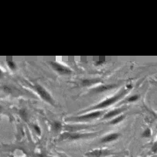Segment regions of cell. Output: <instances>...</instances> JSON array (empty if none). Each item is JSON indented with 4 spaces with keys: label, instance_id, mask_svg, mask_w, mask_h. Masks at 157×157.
Masks as SVG:
<instances>
[{
    "label": "cell",
    "instance_id": "6da1fadb",
    "mask_svg": "<svg viewBox=\"0 0 157 157\" xmlns=\"http://www.w3.org/2000/svg\"><path fill=\"white\" fill-rule=\"evenodd\" d=\"M126 91H122L120 93H118V94H116L115 96L112 97L110 98H108L105 101H103L102 102H101L100 104H97L96 106L94 107V109H98V108H106V107L109 106L111 104H114L115 102H116L118 100H119L120 98L123 96L124 94H126Z\"/></svg>",
    "mask_w": 157,
    "mask_h": 157
},
{
    "label": "cell",
    "instance_id": "7a4b0ae2",
    "mask_svg": "<svg viewBox=\"0 0 157 157\" xmlns=\"http://www.w3.org/2000/svg\"><path fill=\"white\" fill-rule=\"evenodd\" d=\"M34 88H35V90L37 91V92L38 93V94L41 97V98H43V100L47 102H49L50 104H53L52 97L50 96V94L47 92L45 89L43 88V87L40 86L39 85H36L35 86H34Z\"/></svg>",
    "mask_w": 157,
    "mask_h": 157
},
{
    "label": "cell",
    "instance_id": "3957f363",
    "mask_svg": "<svg viewBox=\"0 0 157 157\" xmlns=\"http://www.w3.org/2000/svg\"><path fill=\"white\" fill-rule=\"evenodd\" d=\"M50 65L55 71H57V72L61 74H68L71 73V71L68 67H65L64 65L55 62V61H52L50 63Z\"/></svg>",
    "mask_w": 157,
    "mask_h": 157
},
{
    "label": "cell",
    "instance_id": "277c9868",
    "mask_svg": "<svg viewBox=\"0 0 157 157\" xmlns=\"http://www.w3.org/2000/svg\"><path fill=\"white\" fill-rule=\"evenodd\" d=\"M102 115V112H91L90 114L85 115H81L80 117H77L78 120H87V119H92V118H98V116Z\"/></svg>",
    "mask_w": 157,
    "mask_h": 157
},
{
    "label": "cell",
    "instance_id": "5b68a950",
    "mask_svg": "<svg viewBox=\"0 0 157 157\" xmlns=\"http://www.w3.org/2000/svg\"><path fill=\"white\" fill-rule=\"evenodd\" d=\"M119 134L118 133H112L108 136H105L102 139V142H110L115 141L118 138Z\"/></svg>",
    "mask_w": 157,
    "mask_h": 157
},
{
    "label": "cell",
    "instance_id": "8992f818",
    "mask_svg": "<svg viewBox=\"0 0 157 157\" xmlns=\"http://www.w3.org/2000/svg\"><path fill=\"white\" fill-rule=\"evenodd\" d=\"M110 152L108 150H94V151L89 153L88 155L91 156H95V157H100L102 156H107L109 155Z\"/></svg>",
    "mask_w": 157,
    "mask_h": 157
},
{
    "label": "cell",
    "instance_id": "52a82bcc",
    "mask_svg": "<svg viewBox=\"0 0 157 157\" xmlns=\"http://www.w3.org/2000/svg\"><path fill=\"white\" fill-rule=\"evenodd\" d=\"M115 85H102V86H98L97 88L94 89V91L97 93H101V92H104L105 91L110 90V89L113 88Z\"/></svg>",
    "mask_w": 157,
    "mask_h": 157
},
{
    "label": "cell",
    "instance_id": "ba28073f",
    "mask_svg": "<svg viewBox=\"0 0 157 157\" xmlns=\"http://www.w3.org/2000/svg\"><path fill=\"white\" fill-rule=\"evenodd\" d=\"M122 109L121 108H118V109H115L113 111H111V112H108L105 115H104V118H113L115 116L118 115L120 112H122Z\"/></svg>",
    "mask_w": 157,
    "mask_h": 157
},
{
    "label": "cell",
    "instance_id": "9c48e42d",
    "mask_svg": "<svg viewBox=\"0 0 157 157\" xmlns=\"http://www.w3.org/2000/svg\"><path fill=\"white\" fill-rule=\"evenodd\" d=\"M124 118H125V116H124V115L118 116L117 118H115L114 119L112 120V122H111V123H112V124H118V123H119L120 122H122V120L124 119Z\"/></svg>",
    "mask_w": 157,
    "mask_h": 157
},
{
    "label": "cell",
    "instance_id": "30bf717a",
    "mask_svg": "<svg viewBox=\"0 0 157 157\" xmlns=\"http://www.w3.org/2000/svg\"><path fill=\"white\" fill-rule=\"evenodd\" d=\"M139 99V95L138 94H134L132 96L129 97V98L127 99V102H136Z\"/></svg>",
    "mask_w": 157,
    "mask_h": 157
},
{
    "label": "cell",
    "instance_id": "8fae6325",
    "mask_svg": "<svg viewBox=\"0 0 157 157\" xmlns=\"http://www.w3.org/2000/svg\"><path fill=\"white\" fill-rule=\"evenodd\" d=\"M7 64H8V66L9 67L10 69H12V70H15V69H16V64L14 63L12 61H7Z\"/></svg>",
    "mask_w": 157,
    "mask_h": 157
},
{
    "label": "cell",
    "instance_id": "7c38bea8",
    "mask_svg": "<svg viewBox=\"0 0 157 157\" xmlns=\"http://www.w3.org/2000/svg\"><path fill=\"white\" fill-rule=\"evenodd\" d=\"M142 136L144 137H150V136H151V130L149 129H147L146 130H145L143 133H142Z\"/></svg>",
    "mask_w": 157,
    "mask_h": 157
},
{
    "label": "cell",
    "instance_id": "4fadbf2b",
    "mask_svg": "<svg viewBox=\"0 0 157 157\" xmlns=\"http://www.w3.org/2000/svg\"><path fill=\"white\" fill-rule=\"evenodd\" d=\"M34 129H35L36 132H37L38 135H40V134H41V129H40V128L39 127V126L35 125V126H34Z\"/></svg>",
    "mask_w": 157,
    "mask_h": 157
},
{
    "label": "cell",
    "instance_id": "5bb4252c",
    "mask_svg": "<svg viewBox=\"0 0 157 157\" xmlns=\"http://www.w3.org/2000/svg\"><path fill=\"white\" fill-rule=\"evenodd\" d=\"M53 126H54V128H55L56 130H59L61 128V123H60V122H54V124H53Z\"/></svg>",
    "mask_w": 157,
    "mask_h": 157
},
{
    "label": "cell",
    "instance_id": "9a60e30c",
    "mask_svg": "<svg viewBox=\"0 0 157 157\" xmlns=\"http://www.w3.org/2000/svg\"><path fill=\"white\" fill-rule=\"evenodd\" d=\"M104 62V59H102V60H99V61H96V64L97 65H100L102 64H103Z\"/></svg>",
    "mask_w": 157,
    "mask_h": 157
},
{
    "label": "cell",
    "instance_id": "2e32d148",
    "mask_svg": "<svg viewBox=\"0 0 157 157\" xmlns=\"http://www.w3.org/2000/svg\"><path fill=\"white\" fill-rule=\"evenodd\" d=\"M152 149H153V153H156V152H157V143L155 144V145H153Z\"/></svg>",
    "mask_w": 157,
    "mask_h": 157
},
{
    "label": "cell",
    "instance_id": "e0dca14e",
    "mask_svg": "<svg viewBox=\"0 0 157 157\" xmlns=\"http://www.w3.org/2000/svg\"><path fill=\"white\" fill-rule=\"evenodd\" d=\"M47 157H53V156H47Z\"/></svg>",
    "mask_w": 157,
    "mask_h": 157
},
{
    "label": "cell",
    "instance_id": "ac0fdd59",
    "mask_svg": "<svg viewBox=\"0 0 157 157\" xmlns=\"http://www.w3.org/2000/svg\"><path fill=\"white\" fill-rule=\"evenodd\" d=\"M156 128H157V127H156Z\"/></svg>",
    "mask_w": 157,
    "mask_h": 157
}]
</instances>
